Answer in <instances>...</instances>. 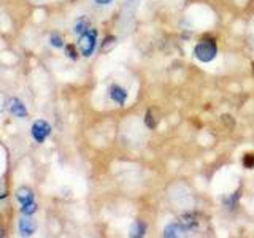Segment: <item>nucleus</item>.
Wrapping results in <instances>:
<instances>
[{
	"instance_id": "f257e3e1",
	"label": "nucleus",
	"mask_w": 254,
	"mask_h": 238,
	"mask_svg": "<svg viewBox=\"0 0 254 238\" xmlns=\"http://www.w3.org/2000/svg\"><path fill=\"white\" fill-rule=\"evenodd\" d=\"M194 54H195V58L200 62H210V60H213L214 58H216V54H218L216 42L211 40V38L200 40V42H198L197 46H195Z\"/></svg>"
},
{
	"instance_id": "f03ea898",
	"label": "nucleus",
	"mask_w": 254,
	"mask_h": 238,
	"mask_svg": "<svg viewBox=\"0 0 254 238\" xmlns=\"http://www.w3.org/2000/svg\"><path fill=\"white\" fill-rule=\"evenodd\" d=\"M95 45H97V30L87 29L84 34H81V37H79V50H81L83 56L89 58L95 50Z\"/></svg>"
},
{
	"instance_id": "7ed1b4c3",
	"label": "nucleus",
	"mask_w": 254,
	"mask_h": 238,
	"mask_svg": "<svg viewBox=\"0 0 254 238\" xmlns=\"http://www.w3.org/2000/svg\"><path fill=\"white\" fill-rule=\"evenodd\" d=\"M51 133V125L48 124L43 119H38V121L34 122L32 125V137L37 143H43L48 137H50Z\"/></svg>"
},
{
	"instance_id": "20e7f679",
	"label": "nucleus",
	"mask_w": 254,
	"mask_h": 238,
	"mask_svg": "<svg viewBox=\"0 0 254 238\" xmlns=\"http://www.w3.org/2000/svg\"><path fill=\"white\" fill-rule=\"evenodd\" d=\"M8 108H10V111H11V115L13 116H16V118H19V119H22V118H26L27 116V108H26V105L19 100V99H11L10 100V105H8Z\"/></svg>"
},
{
	"instance_id": "39448f33",
	"label": "nucleus",
	"mask_w": 254,
	"mask_h": 238,
	"mask_svg": "<svg viewBox=\"0 0 254 238\" xmlns=\"http://www.w3.org/2000/svg\"><path fill=\"white\" fill-rule=\"evenodd\" d=\"M110 97L115 103H118V105H124L126 100H127V92H126V89H123L121 86L115 84V86L110 87Z\"/></svg>"
},
{
	"instance_id": "423d86ee",
	"label": "nucleus",
	"mask_w": 254,
	"mask_h": 238,
	"mask_svg": "<svg viewBox=\"0 0 254 238\" xmlns=\"http://www.w3.org/2000/svg\"><path fill=\"white\" fill-rule=\"evenodd\" d=\"M180 224L185 227L188 232L190 230H194L198 227V219H197V214H192V213H188V214H183V216L178 219Z\"/></svg>"
},
{
	"instance_id": "0eeeda50",
	"label": "nucleus",
	"mask_w": 254,
	"mask_h": 238,
	"mask_svg": "<svg viewBox=\"0 0 254 238\" xmlns=\"http://www.w3.org/2000/svg\"><path fill=\"white\" fill-rule=\"evenodd\" d=\"M19 232L22 237H29L35 232V222L32 221L27 214L22 219H19Z\"/></svg>"
},
{
	"instance_id": "6e6552de",
	"label": "nucleus",
	"mask_w": 254,
	"mask_h": 238,
	"mask_svg": "<svg viewBox=\"0 0 254 238\" xmlns=\"http://www.w3.org/2000/svg\"><path fill=\"white\" fill-rule=\"evenodd\" d=\"M188 230L183 227L180 222H177V224H170L167 226L165 230H164V237H169V238H177V237H183L186 235Z\"/></svg>"
},
{
	"instance_id": "1a4fd4ad",
	"label": "nucleus",
	"mask_w": 254,
	"mask_h": 238,
	"mask_svg": "<svg viewBox=\"0 0 254 238\" xmlns=\"http://www.w3.org/2000/svg\"><path fill=\"white\" fill-rule=\"evenodd\" d=\"M16 197H18V200L21 203V206L24 205H30V203H35L34 202V194H32V190L29 187H19L18 192H16Z\"/></svg>"
},
{
	"instance_id": "9d476101",
	"label": "nucleus",
	"mask_w": 254,
	"mask_h": 238,
	"mask_svg": "<svg viewBox=\"0 0 254 238\" xmlns=\"http://www.w3.org/2000/svg\"><path fill=\"white\" fill-rule=\"evenodd\" d=\"M143 235H145V226H143L141 222H135L130 237H143Z\"/></svg>"
},
{
	"instance_id": "9b49d317",
	"label": "nucleus",
	"mask_w": 254,
	"mask_h": 238,
	"mask_svg": "<svg viewBox=\"0 0 254 238\" xmlns=\"http://www.w3.org/2000/svg\"><path fill=\"white\" fill-rule=\"evenodd\" d=\"M145 122H146V125L149 127V129H154V127L157 125V119L153 116V111H148L146 113V118H145Z\"/></svg>"
},
{
	"instance_id": "f8f14e48",
	"label": "nucleus",
	"mask_w": 254,
	"mask_h": 238,
	"mask_svg": "<svg viewBox=\"0 0 254 238\" xmlns=\"http://www.w3.org/2000/svg\"><path fill=\"white\" fill-rule=\"evenodd\" d=\"M89 29V24H87V21H78L76 26H75V34H84V32Z\"/></svg>"
},
{
	"instance_id": "ddd939ff",
	"label": "nucleus",
	"mask_w": 254,
	"mask_h": 238,
	"mask_svg": "<svg viewBox=\"0 0 254 238\" xmlns=\"http://www.w3.org/2000/svg\"><path fill=\"white\" fill-rule=\"evenodd\" d=\"M243 165L246 167V169H253L254 167V154H246L243 157Z\"/></svg>"
},
{
	"instance_id": "4468645a",
	"label": "nucleus",
	"mask_w": 254,
	"mask_h": 238,
	"mask_svg": "<svg viewBox=\"0 0 254 238\" xmlns=\"http://www.w3.org/2000/svg\"><path fill=\"white\" fill-rule=\"evenodd\" d=\"M50 42H51V45L56 46V48H62V46H64V42H62V38H61L59 35H51Z\"/></svg>"
},
{
	"instance_id": "2eb2a0df",
	"label": "nucleus",
	"mask_w": 254,
	"mask_h": 238,
	"mask_svg": "<svg viewBox=\"0 0 254 238\" xmlns=\"http://www.w3.org/2000/svg\"><path fill=\"white\" fill-rule=\"evenodd\" d=\"M67 53H68V58H71V59H78V54H76V51H75V48L71 46V45H68L67 48Z\"/></svg>"
},
{
	"instance_id": "dca6fc26",
	"label": "nucleus",
	"mask_w": 254,
	"mask_h": 238,
	"mask_svg": "<svg viewBox=\"0 0 254 238\" xmlns=\"http://www.w3.org/2000/svg\"><path fill=\"white\" fill-rule=\"evenodd\" d=\"M95 2H97L99 5H108L111 0H95Z\"/></svg>"
},
{
	"instance_id": "f3484780",
	"label": "nucleus",
	"mask_w": 254,
	"mask_h": 238,
	"mask_svg": "<svg viewBox=\"0 0 254 238\" xmlns=\"http://www.w3.org/2000/svg\"><path fill=\"white\" fill-rule=\"evenodd\" d=\"M3 235V229H2V226H0V237Z\"/></svg>"
}]
</instances>
